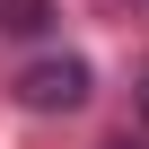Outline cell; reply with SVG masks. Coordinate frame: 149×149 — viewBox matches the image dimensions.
<instances>
[{"instance_id":"cell-1","label":"cell","mask_w":149,"mask_h":149,"mask_svg":"<svg viewBox=\"0 0 149 149\" xmlns=\"http://www.w3.org/2000/svg\"><path fill=\"white\" fill-rule=\"evenodd\" d=\"M88 88H97V79H88V61H79V53H61V61H35L26 79H18V97H26L35 114H70V105H88Z\"/></svg>"},{"instance_id":"cell-2","label":"cell","mask_w":149,"mask_h":149,"mask_svg":"<svg viewBox=\"0 0 149 149\" xmlns=\"http://www.w3.org/2000/svg\"><path fill=\"white\" fill-rule=\"evenodd\" d=\"M0 26L9 35H44L53 26V0H0Z\"/></svg>"},{"instance_id":"cell-3","label":"cell","mask_w":149,"mask_h":149,"mask_svg":"<svg viewBox=\"0 0 149 149\" xmlns=\"http://www.w3.org/2000/svg\"><path fill=\"white\" fill-rule=\"evenodd\" d=\"M105 149H140V140H105Z\"/></svg>"}]
</instances>
